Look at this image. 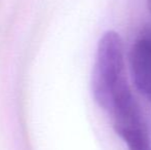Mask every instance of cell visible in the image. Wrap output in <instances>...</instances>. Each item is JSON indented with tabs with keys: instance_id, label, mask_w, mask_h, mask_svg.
Returning <instances> with one entry per match:
<instances>
[{
	"instance_id": "1",
	"label": "cell",
	"mask_w": 151,
	"mask_h": 150,
	"mask_svg": "<svg viewBox=\"0 0 151 150\" xmlns=\"http://www.w3.org/2000/svg\"><path fill=\"white\" fill-rule=\"evenodd\" d=\"M124 76V50L122 38L108 30L99 39L91 71V93L95 102L104 110L109 109Z\"/></svg>"
},
{
	"instance_id": "2",
	"label": "cell",
	"mask_w": 151,
	"mask_h": 150,
	"mask_svg": "<svg viewBox=\"0 0 151 150\" xmlns=\"http://www.w3.org/2000/svg\"><path fill=\"white\" fill-rule=\"evenodd\" d=\"M116 135L127 150H151V140L143 113L127 81L119 86L108 109Z\"/></svg>"
},
{
	"instance_id": "3",
	"label": "cell",
	"mask_w": 151,
	"mask_h": 150,
	"mask_svg": "<svg viewBox=\"0 0 151 150\" xmlns=\"http://www.w3.org/2000/svg\"><path fill=\"white\" fill-rule=\"evenodd\" d=\"M129 68L137 90L151 104V37H141L132 45Z\"/></svg>"
},
{
	"instance_id": "4",
	"label": "cell",
	"mask_w": 151,
	"mask_h": 150,
	"mask_svg": "<svg viewBox=\"0 0 151 150\" xmlns=\"http://www.w3.org/2000/svg\"><path fill=\"white\" fill-rule=\"evenodd\" d=\"M146 4H147V8L148 10L151 12V0H146Z\"/></svg>"
}]
</instances>
